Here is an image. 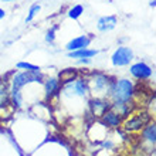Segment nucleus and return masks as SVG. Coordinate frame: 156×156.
Listing matches in <instances>:
<instances>
[{"label":"nucleus","instance_id":"f8f14e48","mask_svg":"<svg viewBox=\"0 0 156 156\" xmlns=\"http://www.w3.org/2000/svg\"><path fill=\"white\" fill-rule=\"evenodd\" d=\"M80 77V70L75 68V67H70V68H64L58 73V82L61 84V85H66L68 82L74 81L77 78Z\"/></svg>","mask_w":156,"mask_h":156},{"label":"nucleus","instance_id":"4468645a","mask_svg":"<svg viewBox=\"0 0 156 156\" xmlns=\"http://www.w3.org/2000/svg\"><path fill=\"white\" fill-rule=\"evenodd\" d=\"M10 88L6 80H0V111H4L10 107Z\"/></svg>","mask_w":156,"mask_h":156},{"label":"nucleus","instance_id":"6ab92c4d","mask_svg":"<svg viewBox=\"0 0 156 156\" xmlns=\"http://www.w3.org/2000/svg\"><path fill=\"white\" fill-rule=\"evenodd\" d=\"M40 10H41V6H40V4H33V6L30 7L27 17H26V21H27V23H30V21H33V20H34V17L37 16Z\"/></svg>","mask_w":156,"mask_h":156},{"label":"nucleus","instance_id":"7ed1b4c3","mask_svg":"<svg viewBox=\"0 0 156 156\" xmlns=\"http://www.w3.org/2000/svg\"><path fill=\"white\" fill-rule=\"evenodd\" d=\"M112 81L114 80H111L109 75L101 71H92L87 77L88 90L91 94H94V97H108V91H109Z\"/></svg>","mask_w":156,"mask_h":156},{"label":"nucleus","instance_id":"f3484780","mask_svg":"<svg viewBox=\"0 0 156 156\" xmlns=\"http://www.w3.org/2000/svg\"><path fill=\"white\" fill-rule=\"evenodd\" d=\"M82 14H84V6H81V4H75L68 10V17L73 20H78Z\"/></svg>","mask_w":156,"mask_h":156},{"label":"nucleus","instance_id":"a211bd4d","mask_svg":"<svg viewBox=\"0 0 156 156\" xmlns=\"http://www.w3.org/2000/svg\"><path fill=\"white\" fill-rule=\"evenodd\" d=\"M16 68L17 70H23V71H36V70H40L38 66H34L31 62H26V61H20L16 64Z\"/></svg>","mask_w":156,"mask_h":156},{"label":"nucleus","instance_id":"ddd939ff","mask_svg":"<svg viewBox=\"0 0 156 156\" xmlns=\"http://www.w3.org/2000/svg\"><path fill=\"white\" fill-rule=\"evenodd\" d=\"M116 24H118L116 16H102L97 21V29L101 33H107V31H111V30L115 29Z\"/></svg>","mask_w":156,"mask_h":156},{"label":"nucleus","instance_id":"39448f33","mask_svg":"<svg viewBox=\"0 0 156 156\" xmlns=\"http://www.w3.org/2000/svg\"><path fill=\"white\" fill-rule=\"evenodd\" d=\"M61 91L66 95H70V97H87V95L90 94L87 77H81L80 75L77 80L66 84L61 88Z\"/></svg>","mask_w":156,"mask_h":156},{"label":"nucleus","instance_id":"2eb2a0df","mask_svg":"<svg viewBox=\"0 0 156 156\" xmlns=\"http://www.w3.org/2000/svg\"><path fill=\"white\" fill-rule=\"evenodd\" d=\"M44 90H45V97L47 99H51L55 94L61 92V84L58 82L57 78H47L44 81Z\"/></svg>","mask_w":156,"mask_h":156},{"label":"nucleus","instance_id":"5701e85b","mask_svg":"<svg viewBox=\"0 0 156 156\" xmlns=\"http://www.w3.org/2000/svg\"><path fill=\"white\" fill-rule=\"evenodd\" d=\"M3 2H14V0H3Z\"/></svg>","mask_w":156,"mask_h":156},{"label":"nucleus","instance_id":"f257e3e1","mask_svg":"<svg viewBox=\"0 0 156 156\" xmlns=\"http://www.w3.org/2000/svg\"><path fill=\"white\" fill-rule=\"evenodd\" d=\"M33 82H40V84L44 82V75L40 70L14 73V75L10 80V101L14 108H20L23 104L21 90L27 84H33Z\"/></svg>","mask_w":156,"mask_h":156},{"label":"nucleus","instance_id":"4be33fe9","mask_svg":"<svg viewBox=\"0 0 156 156\" xmlns=\"http://www.w3.org/2000/svg\"><path fill=\"white\" fill-rule=\"evenodd\" d=\"M155 2H156V0H151V2H149V6H151V7H155Z\"/></svg>","mask_w":156,"mask_h":156},{"label":"nucleus","instance_id":"412c9836","mask_svg":"<svg viewBox=\"0 0 156 156\" xmlns=\"http://www.w3.org/2000/svg\"><path fill=\"white\" fill-rule=\"evenodd\" d=\"M4 17H6V12H4L3 9H0V20H2V19H4Z\"/></svg>","mask_w":156,"mask_h":156},{"label":"nucleus","instance_id":"423d86ee","mask_svg":"<svg viewBox=\"0 0 156 156\" xmlns=\"http://www.w3.org/2000/svg\"><path fill=\"white\" fill-rule=\"evenodd\" d=\"M111 61L114 67H126L133 61V51L131 47L119 45L111 55Z\"/></svg>","mask_w":156,"mask_h":156},{"label":"nucleus","instance_id":"0eeeda50","mask_svg":"<svg viewBox=\"0 0 156 156\" xmlns=\"http://www.w3.org/2000/svg\"><path fill=\"white\" fill-rule=\"evenodd\" d=\"M88 107H90L91 115L94 118H101L111 108V99L105 97H92L88 101Z\"/></svg>","mask_w":156,"mask_h":156},{"label":"nucleus","instance_id":"20e7f679","mask_svg":"<svg viewBox=\"0 0 156 156\" xmlns=\"http://www.w3.org/2000/svg\"><path fill=\"white\" fill-rule=\"evenodd\" d=\"M132 116L128 115L126 118L122 119L121 126L123 128V131L128 133H138L140 132V129L146 125L148 122H151V115L148 112H138V114H131Z\"/></svg>","mask_w":156,"mask_h":156},{"label":"nucleus","instance_id":"6e6552de","mask_svg":"<svg viewBox=\"0 0 156 156\" xmlns=\"http://www.w3.org/2000/svg\"><path fill=\"white\" fill-rule=\"evenodd\" d=\"M129 73H131L132 77L135 78V80H138V81H148L149 78L152 77L153 70H152V67L148 66L146 62L138 61V62H133V64L129 67Z\"/></svg>","mask_w":156,"mask_h":156},{"label":"nucleus","instance_id":"aec40b11","mask_svg":"<svg viewBox=\"0 0 156 156\" xmlns=\"http://www.w3.org/2000/svg\"><path fill=\"white\" fill-rule=\"evenodd\" d=\"M55 31H57V26H55V27H51V29L47 31V34H45V41H47V43H50V44L54 43V40H55Z\"/></svg>","mask_w":156,"mask_h":156},{"label":"nucleus","instance_id":"f03ea898","mask_svg":"<svg viewBox=\"0 0 156 156\" xmlns=\"http://www.w3.org/2000/svg\"><path fill=\"white\" fill-rule=\"evenodd\" d=\"M135 97V85L126 78L114 80L108 91V98L111 102H131Z\"/></svg>","mask_w":156,"mask_h":156},{"label":"nucleus","instance_id":"9d476101","mask_svg":"<svg viewBox=\"0 0 156 156\" xmlns=\"http://www.w3.org/2000/svg\"><path fill=\"white\" fill-rule=\"evenodd\" d=\"M91 41L92 38L90 36H78V37L73 38L71 41H68L66 45L67 51H75V50H81V48H87V47H90Z\"/></svg>","mask_w":156,"mask_h":156},{"label":"nucleus","instance_id":"dca6fc26","mask_svg":"<svg viewBox=\"0 0 156 156\" xmlns=\"http://www.w3.org/2000/svg\"><path fill=\"white\" fill-rule=\"evenodd\" d=\"M99 51L98 50H91V48H81V50H75V51H68V57L70 58H92L95 57Z\"/></svg>","mask_w":156,"mask_h":156},{"label":"nucleus","instance_id":"1a4fd4ad","mask_svg":"<svg viewBox=\"0 0 156 156\" xmlns=\"http://www.w3.org/2000/svg\"><path fill=\"white\" fill-rule=\"evenodd\" d=\"M140 140L142 144H146L149 148H155L156 144V123L148 122L140 129Z\"/></svg>","mask_w":156,"mask_h":156},{"label":"nucleus","instance_id":"9b49d317","mask_svg":"<svg viewBox=\"0 0 156 156\" xmlns=\"http://www.w3.org/2000/svg\"><path fill=\"white\" fill-rule=\"evenodd\" d=\"M101 121H102V123L105 125V126L112 128V129L119 128L121 126V123H122V118H121L114 109H111V108L101 116Z\"/></svg>","mask_w":156,"mask_h":156}]
</instances>
